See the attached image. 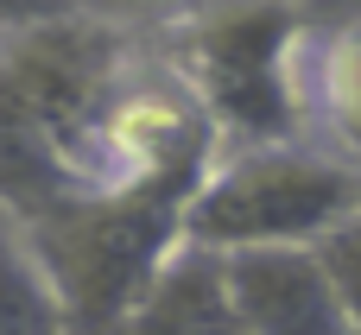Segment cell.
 Wrapping results in <instances>:
<instances>
[{"mask_svg":"<svg viewBox=\"0 0 361 335\" xmlns=\"http://www.w3.org/2000/svg\"><path fill=\"white\" fill-rule=\"evenodd\" d=\"M197 177H152L121 190H63L51 203L19 209V234L32 241L44 279L57 285L76 335H114L152 272L184 247V203Z\"/></svg>","mask_w":361,"mask_h":335,"instance_id":"1","label":"cell"},{"mask_svg":"<svg viewBox=\"0 0 361 335\" xmlns=\"http://www.w3.org/2000/svg\"><path fill=\"white\" fill-rule=\"evenodd\" d=\"M311 19L298 0H197L171 32V70L228 146H292L305 114Z\"/></svg>","mask_w":361,"mask_h":335,"instance_id":"2","label":"cell"},{"mask_svg":"<svg viewBox=\"0 0 361 335\" xmlns=\"http://www.w3.org/2000/svg\"><path fill=\"white\" fill-rule=\"evenodd\" d=\"M361 209V171L330 152L292 146H235L209 158L184 203V241L209 253L247 247H317L343 215Z\"/></svg>","mask_w":361,"mask_h":335,"instance_id":"3","label":"cell"},{"mask_svg":"<svg viewBox=\"0 0 361 335\" xmlns=\"http://www.w3.org/2000/svg\"><path fill=\"white\" fill-rule=\"evenodd\" d=\"M228 291L247 335H355L317 247H247L222 253Z\"/></svg>","mask_w":361,"mask_h":335,"instance_id":"4","label":"cell"},{"mask_svg":"<svg viewBox=\"0 0 361 335\" xmlns=\"http://www.w3.org/2000/svg\"><path fill=\"white\" fill-rule=\"evenodd\" d=\"M114 335H247L228 272H222V253L184 241L152 272V285L133 298V310L114 323Z\"/></svg>","mask_w":361,"mask_h":335,"instance_id":"5","label":"cell"},{"mask_svg":"<svg viewBox=\"0 0 361 335\" xmlns=\"http://www.w3.org/2000/svg\"><path fill=\"white\" fill-rule=\"evenodd\" d=\"M305 114L324 133V152L361 171V19L330 38H311L305 57Z\"/></svg>","mask_w":361,"mask_h":335,"instance_id":"6","label":"cell"},{"mask_svg":"<svg viewBox=\"0 0 361 335\" xmlns=\"http://www.w3.org/2000/svg\"><path fill=\"white\" fill-rule=\"evenodd\" d=\"M0 335H76L57 285L44 279L32 241L0 209Z\"/></svg>","mask_w":361,"mask_h":335,"instance_id":"7","label":"cell"},{"mask_svg":"<svg viewBox=\"0 0 361 335\" xmlns=\"http://www.w3.org/2000/svg\"><path fill=\"white\" fill-rule=\"evenodd\" d=\"M51 196H63V190H57L44 152L32 146V133H25L19 108H13V89H6V76H0V209L19 215V209L51 203Z\"/></svg>","mask_w":361,"mask_h":335,"instance_id":"8","label":"cell"},{"mask_svg":"<svg viewBox=\"0 0 361 335\" xmlns=\"http://www.w3.org/2000/svg\"><path fill=\"white\" fill-rule=\"evenodd\" d=\"M317 260H324V272H330V285H336V304H343L349 329L361 335V209L343 215V222L317 241Z\"/></svg>","mask_w":361,"mask_h":335,"instance_id":"9","label":"cell"},{"mask_svg":"<svg viewBox=\"0 0 361 335\" xmlns=\"http://www.w3.org/2000/svg\"><path fill=\"white\" fill-rule=\"evenodd\" d=\"M82 13H95V19H159V13H178V6H190V0H76Z\"/></svg>","mask_w":361,"mask_h":335,"instance_id":"10","label":"cell"},{"mask_svg":"<svg viewBox=\"0 0 361 335\" xmlns=\"http://www.w3.org/2000/svg\"><path fill=\"white\" fill-rule=\"evenodd\" d=\"M51 13H82V6L76 0H0V32L32 25V19H51Z\"/></svg>","mask_w":361,"mask_h":335,"instance_id":"11","label":"cell"}]
</instances>
